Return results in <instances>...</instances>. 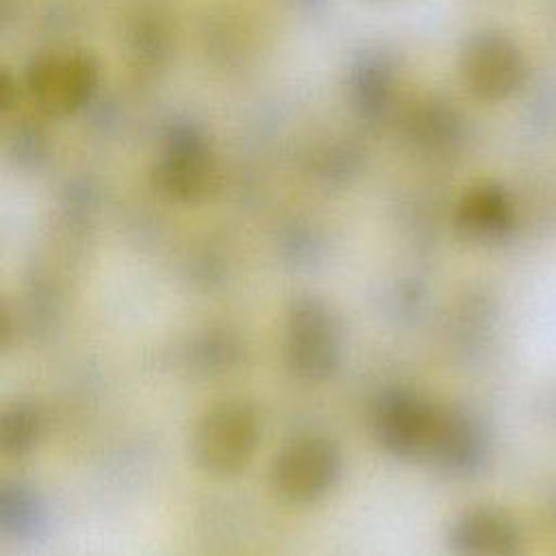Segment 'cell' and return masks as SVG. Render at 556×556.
<instances>
[{
    "label": "cell",
    "instance_id": "1",
    "mask_svg": "<svg viewBox=\"0 0 556 556\" xmlns=\"http://www.w3.org/2000/svg\"><path fill=\"white\" fill-rule=\"evenodd\" d=\"M258 443V419L243 402H222L206 410L191 437V456L213 476L241 471Z\"/></svg>",
    "mask_w": 556,
    "mask_h": 556
},
{
    "label": "cell",
    "instance_id": "2",
    "mask_svg": "<svg viewBox=\"0 0 556 556\" xmlns=\"http://www.w3.org/2000/svg\"><path fill=\"white\" fill-rule=\"evenodd\" d=\"M341 334L332 311L317 298H298L287 313L285 356L304 380H324L339 365Z\"/></svg>",
    "mask_w": 556,
    "mask_h": 556
},
{
    "label": "cell",
    "instance_id": "3",
    "mask_svg": "<svg viewBox=\"0 0 556 556\" xmlns=\"http://www.w3.org/2000/svg\"><path fill=\"white\" fill-rule=\"evenodd\" d=\"M339 467L341 456L332 441L321 437L298 439L274 460V493L289 504H308L332 486Z\"/></svg>",
    "mask_w": 556,
    "mask_h": 556
},
{
    "label": "cell",
    "instance_id": "4",
    "mask_svg": "<svg viewBox=\"0 0 556 556\" xmlns=\"http://www.w3.org/2000/svg\"><path fill=\"white\" fill-rule=\"evenodd\" d=\"M441 408L408 395L393 393L376 410V437L397 456H430Z\"/></svg>",
    "mask_w": 556,
    "mask_h": 556
},
{
    "label": "cell",
    "instance_id": "5",
    "mask_svg": "<svg viewBox=\"0 0 556 556\" xmlns=\"http://www.w3.org/2000/svg\"><path fill=\"white\" fill-rule=\"evenodd\" d=\"M450 547L458 556H517L521 541L510 517L493 508H476L456 519Z\"/></svg>",
    "mask_w": 556,
    "mask_h": 556
},
{
    "label": "cell",
    "instance_id": "6",
    "mask_svg": "<svg viewBox=\"0 0 556 556\" xmlns=\"http://www.w3.org/2000/svg\"><path fill=\"white\" fill-rule=\"evenodd\" d=\"M467 74L473 91L482 98H504L519 85L523 63L513 43L489 37L471 50Z\"/></svg>",
    "mask_w": 556,
    "mask_h": 556
},
{
    "label": "cell",
    "instance_id": "7",
    "mask_svg": "<svg viewBox=\"0 0 556 556\" xmlns=\"http://www.w3.org/2000/svg\"><path fill=\"white\" fill-rule=\"evenodd\" d=\"M510 217L508 202L495 187H480L469 193L460 206V226L478 237H491L506 228Z\"/></svg>",
    "mask_w": 556,
    "mask_h": 556
},
{
    "label": "cell",
    "instance_id": "8",
    "mask_svg": "<svg viewBox=\"0 0 556 556\" xmlns=\"http://www.w3.org/2000/svg\"><path fill=\"white\" fill-rule=\"evenodd\" d=\"M41 432V421L37 410L30 406H13L2 413L0 419V443L7 454L20 456L28 452Z\"/></svg>",
    "mask_w": 556,
    "mask_h": 556
},
{
    "label": "cell",
    "instance_id": "9",
    "mask_svg": "<svg viewBox=\"0 0 556 556\" xmlns=\"http://www.w3.org/2000/svg\"><path fill=\"white\" fill-rule=\"evenodd\" d=\"M56 85H74V80H67V78L61 74V76H56ZM63 96H67V89H65V87H59V89H56V98L61 100Z\"/></svg>",
    "mask_w": 556,
    "mask_h": 556
}]
</instances>
